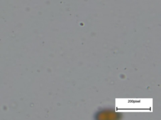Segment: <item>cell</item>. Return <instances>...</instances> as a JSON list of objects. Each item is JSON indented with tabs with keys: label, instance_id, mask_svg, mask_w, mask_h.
<instances>
[{
	"label": "cell",
	"instance_id": "cell-1",
	"mask_svg": "<svg viewBox=\"0 0 161 120\" xmlns=\"http://www.w3.org/2000/svg\"><path fill=\"white\" fill-rule=\"evenodd\" d=\"M123 113L114 108H100L94 114L95 120H118L123 118Z\"/></svg>",
	"mask_w": 161,
	"mask_h": 120
}]
</instances>
